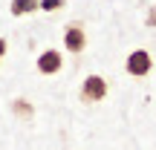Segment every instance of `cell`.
Masks as SVG:
<instances>
[{
	"label": "cell",
	"instance_id": "cell-1",
	"mask_svg": "<svg viewBox=\"0 0 156 150\" xmlns=\"http://www.w3.org/2000/svg\"><path fill=\"white\" fill-rule=\"evenodd\" d=\"M78 98H81L84 104H98V101H104L107 98V78L104 75H87L81 81Z\"/></svg>",
	"mask_w": 156,
	"mask_h": 150
},
{
	"label": "cell",
	"instance_id": "cell-4",
	"mask_svg": "<svg viewBox=\"0 0 156 150\" xmlns=\"http://www.w3.org/2000/svg\"><path fill=\"white\" fill-rule=\"evenodd\" d=\"M61 67H64V55L58 49H44L38 55V72L41 75H55V72H61Z\"/></svg>",
	"mask_w": 156,
	"mask_h": 150
},
{
	"label": "cell",
	"instance_id": "cell-5",
	"mask_svg": "<svg viewBox=\"0 0 156 150\" xmlns=\"http://www.w3.org/2000/svg\"><path fill=\"white\" fill-rule=\"evenodd\" d=\"M9 12L15 17L35 15V12H41V0H12V3H9Z\"/></svg>",
	"mask_w": 156,
	"mask_h": 150
},
{
	"label": "cell",
	"instance_id": "cell-7",
	"mask_svg": "<svg viewBox=\"0 0 156 150\" xmlns=\"http://www.w3.org/2000/svg\"><path fill=\"white\" fill-rule=\"evenodd\" d=\"M67 0H41V12H61Z\"/></svg>",
	"mask_w": 156,
	"mask_h": 150
},
{
	"label": "cell",
	"instance_id": "cell-8",
	"mask_svg": "<svg viewBox=\"0 0 156 150\" xmlns=\"http://www.w3.org/2000/svg\"><path fill=\"white\" fill-rule=\"evenodd\" d=\"M145 26L156 29V6H151V9H147V17H145Z\"/></svg>",
	"mask_w": 156,
	"mask_h": 150
},
{
	"label": "cell",
	"instance_id": "cell-2",
	"mask_svg": "<svg viewBox=\"0 0 156 150\" xmlns=\"http://www.w3.org/2000/svg\"><path fill=\"white\" fill-rule=\"evenodd\" d=\"M153 69V58H151V52L147 49H133L127 58H124V72H127L130 78H145L147 72Z\"/></svg>",
	"mask_w": 156,
	"mask_h": 150
},
{
	"label": "cell",
	"instance_id": "cell-6",
	"mask_svg": "<svg viewBox=\"0 0 156 150\" xmlns=\"http://www.w3.org/2000/svg\"><path fill=\"white\" fill-rule=\"evenodd\" d=\"M12 113H15L17 118H23V121H29V118L35 116V107L29 104L26 98H15V101H12Z\"/></svg>",
	"mask_w": 156,
	"mask_h": 150
},
{
	"label": "cell",
	"instance_id": "cell-3",
	"mask_svg": "<svg viewBox=\"0 0 156 150\" xmlns=\"http://www.w3.org/2000/svg\"><path fill=\"white\" fill-rule=\"evenodd\" d=\"M64 49L73 52V55H81L87 49V32H84V26L78 20L64 26Z\"/></svg>",
	"mask_w": 156,
	"mask_h": 150
},
{
	"label": "cell",
	"instance_id": "cell-9",
	"mask_svg": "<svg viewBox=\"0 0 156 150\" xmlns=\"http://www.w3.org/2000/svg\"><path fill=\"white\" fill-rule=\"evenodd\" d=\"M6 49H9V40H6V38H0V61H3V55H6Z\"/></svg>",
	"mask_w": 156,
	"mask_h": 150
}]
</instances>
